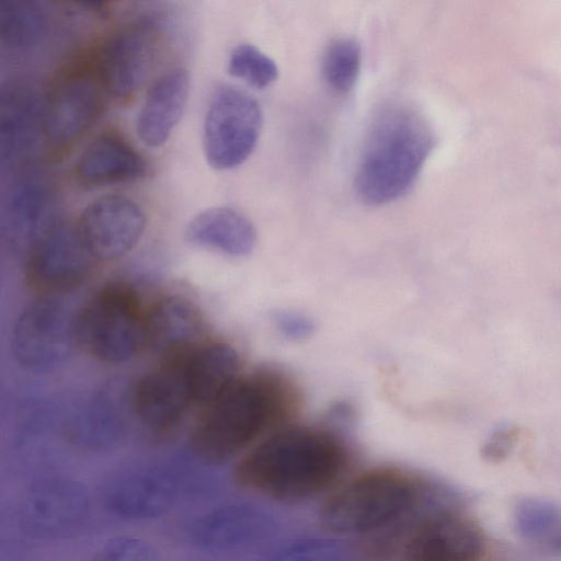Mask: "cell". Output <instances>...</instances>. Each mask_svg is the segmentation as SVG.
I'll return each mask as SVG.
<instances>
[{"instance_id": "cell-1", "label": "cell", "mask_w": 561, "mask_h": 561, "mask_svg": "<svg viewBox=\"0 0 561 561\" xmlns=\"http://www.w3.org/2000/svg\"><path fill=\"white\" fill-rule=\"evenodd\" d=\"M301 399L298 386L282 373L238 377L205 408L191 433L190 448L205 462H225L291 419Z\"/></svg>"}, {"instance_id": "cell-2", "label": "cell", "mask_w": 561, "mask_h": 561, "mask_svg": "<svg viewBox=\"0 0 561 561\" xmlns=\"http://www.w3.org/2000/svg\"><path fill=\"white\" fill-rule=\"evenodd\" d=\"M345 450L327 431L294 427L272 433L238 463L244 489L280 500H301L332 488L345 468Z\"/></svg>"}, {"instance_id": "cell-3", "label": "cell", "mask_w": 561, "mask_h": 561, "mask_svg": "<svg viewBox=\"0 0 561 561\" xmlns=\"http://www.w3.org/2000/svg\"><path fill=\"white\" fill-rule=\"evenodd\" d=\"M433 147V134L414 108L391 104L374 118L355 173L356 194L378 206L402 196Z\"/></svg>"}, {"instance_id": "cell-4", "label": "cell", "mask_w": 561, "mask_h": 561, "mask_svg": "<svg viewBox=\"0 0 561 561\" xmlns=\"http://www.w3.org/2000/svg\"><path fill=\"white\" fill-rule=\"evenodd\" d=\"M414 499L415 484L408 474L392 468L374 469L333 493L322 506L320 520L331 533H368L396 520Z\"/></svg>"}, {"instance_id": "cell-5", "label": "cell", "mask_w": 561, "mask_h": 561, "mask_svg": "<svg viewBox=\"0 0 561 561\" xmlns=\"http://www.w3.org/2000/svg\"><path fill=\"white\" fill-rule=\"evenodd\" d=\"M146 323L137 293L126 284H111L76 314L77 344L98 360L125 362L147 344Z\"/></svg>"}, {"instance_id": "cell-6", "label": "cell", "mask_w": 561, "mask_h": 561, "mask_svg": "<svg viewBox=\"0 0 561 561\" xmlns=\"http://www.w3.org/2000/svg\"><path fill=\"white\" fill-rule=\"evenodd\" d=\"M262 128L259 103L249 93L230 84H218L207 105L203 147L208 164L230 170L253 152Z\"/></svg>"}, {"instance_id": "cell-7", "label": "cell", "mask_w": 561, "mask_h": 561, "mask_svg": "<svg viewBox=\"0 0 561 561\" xmlns=\"http://www.w3.org/2000/svg\"><path fill=\"white\" fill-rule=\"evenodd\" d=\"M95 260L76 225L51 222L28 251L25 279L39 294L65 293L90 275Z\"/></svg>"}, {"instance_id": "cell-8", "label": "cell", "mask_w": 561, "mask_h": 561, "mask_svg": "<svg viewBox=\"0 0 561 561\" xmlns=\"http://www.w3.org/2000/svg\"><path fill=\"white\" fill-rule=\"evenodd\" d=\"M76 337V316L57 300L45 297L30 305L13 330L18 362L33 371L59 366L70 355Z\"/></svg>"}, {"instance_id": "cell-9", "label": "cell", "mask_w": 561, "mask_h": 561, "mask_svg": "<svg viewBox=\"0 0 561 561\" xmlns=\"http://www.w3.org/2000/svg\"><path fill=\"white\" fill-rule=\"evenodd\" d=\"M157 27L141 19L114 31L102 44L96 69L99 83L114 99L127 101L145 84L153 65Z\"/></svg>"}, {"instance_id": "cell-10", "label": "cell", "mask_w": 561, "mask_h": 561, "mask_svg": "<svg viewBox=\"0 0 561 561\" xmlns=\"http://www.w3.org/2000/svg\"><path fill=\"white\" fill-rule=\"evenodd\" d=\"M188 355L164 358L139 380L135 389L137 416L156 434L172 431L195 404Z\"/></svg>"}, {"instance_id": "cell-11", "label": "cell", "mask_w": 561, "mask_h": 561, "mask_svg": "<svg viewBox=\"0 0 561 561\" xmlns=\"http://www.w3.org/2000/svg\"><path fill=\"white\" fill-rule=\"evenodd\" d=\"M146 222V215L135 201L113 194L90 203L76 226L95 259L115 260L137 244Z\"/></svg>"}, {"instance_id": "cell-12", "label": "cell", "mask_w": 561, "mask_h": 561, "mask_svg": "<svg viewBox=\"0 0 561 561\" xmlns=\"http://www.w3.org/2000/svg\"><path fill=\"white\" fill-rule=\"evenodd\" d=\"M89 510V496L83 486L73 481L53 479L27 490L21 505V520L31 535L60 537L81 526Z\"/></svg>"}, {"instance_id": "cell-13", "label": "cell", "mask_w": 561, "mask_h": 561, "mask_svg": "<svg viewBox=\"0 0 561 561\" xmlns=\"http://www.w3.org/2000/svg\"><path fill=\"white\" fill-rule=\"evenodd\" d=\"M102 107V93L92 78L69 77L45 102L44 135L55 147L69 146L94 125Z\"/></svg>"}, {"instance_id": "cell-14", "label": "cell", "mask_w": 561, "mask_h": 561, "mask_svg": "<svg viewBox=\"0 0 561 561\" xmlns=\"http://www.w3.org/2000/svg\"><path fill=\"white\" fill-rule=\"evenodd\" d=\"M483 550L480 528L455 511H443L409 540L404 561H476Z\"/></svg>"}, {"instance_id": "cell-15", "label": "cell", "mask_w": 561, "mask_h": 561, "mask_svg": "<svg viewBox=\"0 0 561 561\" xmlns=\"http://www.w3.org/2000/svg\"><path fill=\"white\" fill-rule=\"evenodd\" d=\"M272 528L271 518L262 511L232 504L198 517L190 528V537L202 549L227 551L263 539Z\"/></svg>"}, {"instance_id": "cell-16", "label": "cell", "mask_w": 561, "mask_h": 561, "mask_svg": "<svg viewBox=\"0 0 561 561\" xmlns=\"http://www.w3.org/2000/svg\"><path fill=\"white\" fill-rule=\"evenodd\" d=\"M190 92V77L182 68L161 75L149 88L137 115L136 133L148 147L162 146L180 122Z\"/></svg>"}, {"instance_id": "cell-17", "label": "cell", "mask_w": 561, "mask_h": 561, "mask_svg": "<svg viewBox=\"0 0 561 561\" xmlns=\"http://www.w3.org/2000/svg\"><path fill=\"white\" fill-rule=\"evenodd\" d=\"M176 479L161 472L127 477L106 492V506L125 519L157 518L170 511L180 495Z\"/></svg>"}, {"instance_id": "cell-18", "label": "cell", "mask_w": 561, "mask_h": 561, "mask_svg": "<svg viewBox=\"0 0 561 561\" xmlns=\"http://www.w3.org/2000/svg\"><path fill=\"white\" fill-rule=\"evenodd\" d=\"M45 102L33 87L12 84L1 98V157L12 163L31 151L44 134Z\"/></svg>"}, {"instance_id": "cell-19", "label": "cell", "mask_w": 561, "mask_h": 561, "mask_svg": "<svg viewBox=\"0 0 561 561\" xmlns=\"http://www.w3.org/2000/svg\"><path fill=\"white\" fill-rule=\"evenodd\" d=\"M75 171L81 183L99 186L138 180L146 175L148 164L126 140L105 134L81 152Z\"/></svg>"}, {"instance_id": "cell-20", "label": "cell", "mask_w": 561, "mask_h": 561, "mask_svg": "<svg viewBox=\"0 0 561 561\" xmlns=\"http://www.w3.org/2000/svg\"><path fill=\"white\" fill-rule=\"evenodd\" d=\"M147 344L164 358L185 355L201 345L203 321L197 309L181 297H165L147 313Z\"/></svg>"}, {"instance_id": "cell-21", "label": "cell", "mask_w": 561, "mask_h": 561, "mask_svg": "<svg viewBox=\"0 0 561 561\" xmlns=\"http://www.w3.org/2000/svg\"><path fill=\"white\" fill-rule=\"evenodd\" d=\"M186 239L199 247L230 255L250 253L256 241L251 221L230 207H211L197 214L187 225Z\"/></svg>"}, {"instance_id": "cell-22", "label": "cell", "mask_w": 561, "mask_h": 561, "mask_svg": "<svg viewBox=\"0 0 561 561\" xmlns=\"http://www.w3.org/2000/svg\"><path fill=\"white\" fill-rule=\"evenodd\" d=\"M48 202V186L39 176H27L15 184L3 213V230L10 242L27 243L30 251L51 225H44Z\"/></svg>"}, {"instance_id": "cell-23", "label": "cell", "mask_w": 561, "mask_h": 561, "mask_svg": "<svg viewBox=\"0 0 561 561\" xmlns=\"http://www.w3.org/2000/svg\"><path fill=\"white\" fill-rule=\"evenodd\" d=\"M239 357L226 343H202L188 355L195 404L204 408L220 397L238 378Z\"/></svg>"}, {"instance_id": "cell-24", "label": "cell", "mask_w": 561, "mask_h": 561, "mask_svg": "<svg viewBox=\"0 0 561 561\" xmlns=\"http://www.w3.org/2000/svg\"><path fill=\"white\" fill-rule=\"evenodd\" d=\"M517 534L537 550L561 557V507L538 497H524L514 508Z\"/></svg>"}, {"instance_id": "cell-25", "label": "cell", "mask_w": 561, "mask_h": 561, "mask_svg": "<svg viewBox=\"0 0 561 561\" xmlns=\"http://www.w3.org/2000/svg\"><path fill=\"white\" fill-rule=\"evenodd\" d=\"M47 31L43 8L32 1H2L0 4V37L9 50L24 51L37 46Z\"/></svg>"}, {"instance_id": "cell-26", "label": "cell", "mask_w": 561, "mask_h": 561, "mask_svg": "<svg viewBox=\"0 0 561 561\" xmlns=\"http://www.w3.org/2000/svg\"><path fill=\"white\" fill-rule=\"evenodd\" d=\"M360 46L350 37L333 41L322 60V72L328 85L340 94L347 93L358 77Z\"/></svg>"}, {"instance_id": "cell-27", "label": "cell", "mask_w": 561, "mask_h": 561, "mask_svg": "<svg viewBox=\"0 0 561 561\" xmlns=\"http://www.w3.org/2000/svg\"><path fill=\"white\" fill-rule=\"evenodd\" d=\"M228 71L257 89L271 85L278 77L275 61L251 44L233 48L228 59Z\"/></svg>"}, {"instance_id": "cell-28", "label": "cell", "mask_w": 561, "mask_h": 561, "mask_svg": "<svg viewBox=\"0 0 561 561\" xmlns=\"http://www.w3.org/2000/svg\"><path fill=\"white\" fill-rule=\"evenodd\" d=\"M343 549L329 538H305L275 550L268 561H343Z\"/></svg>"}, {"instance_id": "cell-29", "label": "cell", "mask_w": 561, "mask_h": 561, "mask_svg": "<svg viewBox=\"0 0 561 561\" xmlns=\"http://www.w3.org/2000/svg\"><path fill=\"white\" fill-rule=\"evenodd\" d=\"M92 561H159L156 549L146 540L118 537L104 543Z\"/></svg>"}, {"instance_id": "cell-30", "label": "cell", "mask_w": 561, "mask_h": 561, "mask_svg": "<svg viewBox=\"0 0 561 561\" xmlns=\"http://www.w3.org/2000/svg\"><path fill=\"white\" fill-rule=\"evenodd\" d=\"M518 437L519 427L517 425L511 423L496 425L482 445V457L489 462L504 460L514 449Z\"/></svg>"}, {"instance_id": "cell-31", "label": "cell", "mask_w": 561, "mask_h": 561, "mask_svg": "<svg viewBox=\"0 0 561 561\" xmlns=\"http://www.w3.org/2000/svg\"><path fill=\"white\" fill-rule=\"evenodd\" d=\"M272 319L279 333L291 341L308 339L314 331L313 321L299 312L277 311Z\"/></svg>"}]
</instances>
